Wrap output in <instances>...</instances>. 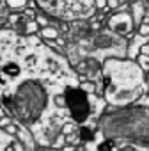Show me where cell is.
Returning <instances> with one entry per match:
<instances>
[{"instance_id": "cell-1", "label": "cell", "mask_w": 149, "mask_h": 151, "mask_svg": "<svg viewBox=\"0 0 149 151\" xmlns=\"http://www.w3.org/2000/svg\"><path fill=\"white\" fill-rule=\"evenodd\" d=\"M66 103H67L74 121H78V123L85 121V117L89 116L91 109H89V100H87L84 91H80V89H67Z\"/></svg>"}, {"instance_id": "cell-2", "label": "cell", "mask_w": 149, "mask_h": 151, "mask_svg": "<svg viewBox=\"0 0 149 151\" xmlns=\"http://www.w3.org/2000/svg\"><path fill=\"white\" fill-rule=\"evenodd\" d=\"M82 139L84 140H91L92 139V130H89V128H82Z\"/></svg>"}, {"instance_id": "cell-3", "label": "cell", "mask_w": 149, "mask_h": 151, "mask_svg": "<svg viewBox=\"0 0 149 151\" xmlns=\"http://www.w3.org/2000/svg\"><path fill=\"white\" fill-rule=\"evenodd\" d=\"M112 147H114L112 142H105V144L100 146V151H112Z\"/></svg>"}, {"instance_id": "cell-4", "label": "cell", "mask_w": 149, "mask_h": 151, "mask_svg": "<svg viewBox=\"0 0 149 151\" xmlns=\"http://www.w3.org/2000/svg\"><path fill=\"white\" fill-rule=\"evenodd\" d=\"M43 34H46V37H55V32L53 30H44Z\"/></svg>"}, {"instance_id": "cell-5", "label": "cell", "mask_w": 149, "mask_h": 151, "mask_svg": "<svg viewBox=\"0 0 149 151\" xmlns=\"http://www.w3.org/2000/svg\"><path fill=\"white\" fill-rule=\"evenodd\" d=\"M121 151H137V149H133V147H122Z\"/></svg>"}, {"instance_id": "cell-6", "label": "cell", "mask_w": 149, "mask_h": 151, "mask_svg": "<svg viewBox=\"0 0 149 151\" xmlns=\"http://www.w3.org/2000/svg\"><path fill=\"white\" fill-rule=\"evenodd\" d=\"M98 6H100V7H103V6H105V0H98Z\"/></svg>"}]
</instances>
